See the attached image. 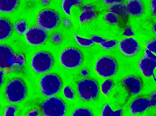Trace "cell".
<instances>
[{"instance_id":"cell-1","label":"cell","mask_w":156,"mask_h":116,"mask_svg":"<svg viewBox=\"0 0 156 116\" xmlns=\"http://www.w3.org/2000/svg\"><path fill=\"white\" fill-rule=\"evenodd\" d=\"M26 86L20 79H15L9 82L5 90L8 100L11 102H17L23 100L27 94Z\"/></svg>"},{"instance_id":"cell-2","label":"cell","mask_w":156,"mask_h":116,"mask_svg":"<svg viewBox=\"0 0 156 116\" xmlns=\"http://www.w3.org/2000/svg\"><path fill=\"white\" fill-rule=\"evenodd\" d=\"M42 112L44 116H64L66 106L60 99L55 97L45 101L41 105Z\"/></svg>"},{"instance_id":"cell-3","label":"cell","mask_w":156,"mask_h":116,"mask_svg":"<svg viewBox=\"0 0 156 116\" xmlns=\"http://www.w3.org/2000/svg\"><path fill=\"white\" fill-rule=\"evenodd\" d=\"M77 91L82 99L90 101L97 98L99 88L98 85L94 81L84 79L78 83Z\"/></svg>"},{"instance_id":"cell-4","label":"cell","mask_w":156,"mask_h":116,"mask_svg":"<svg viewBox=\"0 0 156 116\" xmlns=\"http://www.w3.org/2000/svg\"><path fill=\"white\" fill-rule=\"evenodd\" d=\"M40 85L43 94L47 96H51L59 91L62 86V82L57 75L53 74H48L42 77Z\"/></svg>"},{"instance_id":"cell-5","label":"cell","mask_w":156,"mask_h":116,"mask_svg":"<svg viewBox=\"0 0 156 116\" xmlns=\"http://www.w3.org/2000/svg\"><path fill=\"white\" fill-rule=\"evenodd\" d=\"M23 58L20 56L15 54L8 46L1 45L0 46V66L2 68H12L15 65L22 64Z\"/></svg>"},{"instance_id":"cell-6","label":"cell","mask_w":156,"mask_h":116,"mask_svg":"<svg viewBox=\"0 0 156 116\" xmlns=\"http://www.w3.org/2000/svg\"><path fill=\"white\" fill-rule=\"evenodd\" d=\"M60 59L63 66L67 68H73L80 65L82 61V56L77 49L69 48L61 53Z\"/></svg>"},{"instance_id":"cell-7","label":"cell","mask_w":156,"mask_h":116,"mask_svg":"<svg viewBox=\"0 0 156 116\" xmlns=\"http://www.w3.org/2000/svg\"><path fill=\"white\" fill-rule=\"evenodd\" d=\"M95 69L100 76L104 78H107L115 74L117 69V65L113 59L105 56L97 61Z\"/></svg>"},{"instance_id":"cell-8","label":"cell","mask_w":156,"mask_h":116,"mask_svg":"<svg viewBox=\"0 0 156 116\" xmlns=\"http://www.w3.org/2000/svg\"><path fill=\"white\" fill-rule=\"evenodd\" d=\"M53 62L51 55L48 53L41 51L36 53L31 61V66L37 73H43L51 68Z\"/></svg>"},{"instance_id":"cell-9","label":"cell","mask_w":156,"mask_h":116,"mask_svg":"<svg viewBox=\"0 0 156 116\" xmlns=\"http://www.w3.org/2000/svg\"><path fill=\"white\" fill-rule=\"evenodd\" d=\"M138 67L145 76L150 77L152 76L156 81L154 74V69L156 67V55L147 48L145 49L143 57L139 62Z\"/></svg>"},{"instance_id":"cell-10","label":"cell","mask_w":156,"mask_h":116,"mask_svg":"<svg viewBox=\"0 0 156 116\" xmlns=\"http://www.w3.org/2000/svg\"><path fill=\"white\" fill-rule=\"evenodd\" d=\"M60 20V16L57 12L50 10H45L38 14L37 22L39 26L47 30L55 28Z\"/></svg>"},{"instance_id":"cell-11","label":"cell","mask_w":156,"mask_h":116,"mask_svg":"<svg viewBox=\"0 0 156 116\" xmlns=\"http://www.w3.org/2000/svg\"><path fill=\"white\" fill-rule=\"evenodd\" d=\"M27 42L33 45H37L46 40L47 35L45 30L40 26H34L28 29L25 33Z\"/></svg>"},{"instance_id":"cell-12","label":"cell","mask_w":156,"mask_h":116,"mask_svg":"<svg viewBox=\"0 0 156 116\" xmlns=\"http://www.w3.org/2000/svg\"><path fill=\"white\" fill-rule=\"evenodd\" d=\"M119 46L121 52L129 56H133L136 54L140 48L137 41L133 38L122 40L120 42Z\"/></svg>"},{"instance_id":"cell-13","label":"cell","mask_w":156,"mask_h":116,"mask_svg":"<svg viewBox=\"0 0 156 116\" xmlns=\"http://www.w3.org/2000/svg\"><path fill=\"white\" fill-rule=\"evenodd\" d=\"M122 83L130 94L135 95L141 91L142 85L140 79L133 76H128L122 80Z\"/></svg>"},{"instance_id":"cell-14","label":"cell","mask_w":156,"mask_h":116,"mask_svg":"<svg viewBox=\"0 0 156 116\" xmlns=\"http://www.w3.org/2000/svg\"><path fill=\"white\" fill-rule=\"evenodd\" d=\"M150 100L144 97L137 98L134 100L131 104L130 110L133 115L142 113L148 108L150 107Z\"/></svg>"},{"instance_id":"cell-15","label":"cell","mask_w":156,"mask_h":116,"mask_svg":"<svg viewBox=\"0 0 156 116\" xmlns=\"http://www.w3.org/2000/svg\"><path fill=\"white\" fill-rule=\"evenodd\" d=\"M125 6L128 13L131 15L138 16L144 12L143 4L140 0H129Z\"/></svg>"},{"instance_id":"cell-16","label":"cell","mask_w":156,"mask_h":116,"mask_svg":"<svg viewBox=\"0 0 156 116\" xmlns=\"http://www.w3.org/2000/svg\"><path fill=\"white\" fill-rule=\"evenodd\" d=\"M93 7L89 5H85L83 8V11L79 17L80 22L83 24L95 18L96 15L93 11Z\"/></svg>"},{"instance_id":"cell-17","label":"cell","mask_w":156,"mask_h":116,"mask_svg":"<svg viewBox=\"0 0 156 116\" xmlns=\"http://www.w3.org/2000/svg\"><path fill=\"white\" fill-rule=\"evenodd\" d=\"M10 24L4 18L0 19V40H3L8 38L12 31Z\"/></svg>"},{"instance_id":"cell-18","label":"cell","mask_w":156,"mask_h":116,"mask_svg":"<svg viewBox=\"0 0 156 116\" xmlns=\"http://www.w3.org/2000/svg\"><path fill=\"white\" fill-rule=\"evenodd\" d=\"M18 0H0V11L9 13L13 11L16 7Z\"/></svg>"},{"instance_id":"cell-19","label":"cell","mask_w":156,"mask_h":116,"mask_svg":"<svg viewBox=\"0 0 156 116\" xmlns=\"http://www.w3.org/2000/svg\"><path fill=\"white\" fill-rule=\"evenodd\" d=\"M108 12L122 16L127 15L128 12L125 5L121 3L112 5L108 9Z\"/></svg>"},{"instance_id":"cell-20","label":"cell","mask_w":156,"mask_h":116,"mask_svg":"<svg viewBox=\"0 0 156 116\" xmlns=\"http://www.w3.org/2000/svg\"><path fill=\"white\" fill-rule=\"evenodd\" d=\"M82 2L81 0H62V7L64 12L67 15H70V9L73 5H80Z\"/></svg>"},{"instance_id":"cell-21","label":"cell","mask_w":156,"mask_h":116,"mask_svg":"<svg viewBox=\"0 0 156 116\" xmlns=\"http://www.w3.org/2000/svg\"><path fill=\"white\" fill-rule=\"evenodd\" d=\"M122 112V110L121 108L115 111H113L109 105L107 104L104 106L101 114V116H120Z\"/></svg>"},{"instance_id":"cell-22","label":"cell","mask_w":156,"mask_h":116,"mask_svg":"<svg viewBox=\"0 0 156 116\" xmlns=\"http://www.w3.org/2000/svg\"><path fill=\"white\" fill-rule=\"evenodd\" d=\"M72 116H93L92 112L89 109L83 108L76 109L73 113Z\"/></svg>"},{"instance_id":"cell-23","label":"cell","mask_w":156,"mask_h":116,"mask_svg":"<svg viewBox=\"0 0 156 116\" xmlns=\"http://www.w3.org/2000/svg\"><path fill=\"white\" fill-rule=\"evenodd\" d=\"M113 86V83L112 80L110 79L106 80L101 85V89L102 93L105 95H107Z\"/></svg>"},{"instance_id":"cell-24","label":"cell","mask_w":156,"mask_h":116,"mask_svg":"<svg viewBox=\"0 0 156 116\" xmlns=\"http://www.w3.org/2000/svg\"><path fill=\"white\" fill-rule=\"evenodd\" d=\"M14 27L17 32L20 35H23L27 30V24L24 20H21L15 24Z\"/></svg>"},{"instance_id":"cell-25","label":"cell","mask_w":156,"mask_h":116,"mask_svg":"<svg viewBox=\"0 0 156 116\" xmlns=\"http://www.w3.org/2000/svg\"><path fill=\"white\" fill-rule=\"evenodd\" d=\"M75 39L77 43L83 46H89L94 44V42L91 39L81 38L76 34L75 35Z\"/></svg>"},{"instance_id":"cell-26","label":"cell","mask_w":156,"mask_h":116,"mask_svg":"<svg viewBox=\"0 0 156 116\" xmlns=\"http://www.w3.org/2000/svg\"><path fill=\"white\" fill-rule=\"evenodd\" d=\"M105 19L107 22L112 24H115L118 22V18L116 15L111 12L105 15Z\"/></svg>"},{"instance_id":"cell-27","label":"cell","mask_w":156,"mask_h":116,"mask_svg":"<svg viewBox=\"0 0 156 116\" xmlns=\"http://www.w3.org/2000/svg\"><path fill=\"white\" fill-rule=\"evenodd\" d=\"M117 44L116 40H112L108 41H107L105 42L101 43V46L104 48L109 49L115 47Z\"/></svg>"},{"instance_id":"cell-28","label":"cell","mask_w":156,"mask_h":116,"mask_svg":"<svg viewBox=\"0 0 156 116\" xmlns=\"http://www.w3.org/2000/svg\"><path fill=\"white\" fill-rule=\"evenodd\" d=\"M17 108L15 106L10 105L7 107L5 109L4 116H15V113Z\"/></svg>"},{"instance_id":"cell-29","label":"cell","mask_w":156,"mask_h":116,"mask_svg":"<svg viewBox=\"0 0 156 116\" xmlns=\"http://www.w3.org/2000/svg\"><path fill=\"white\" fill-rule=\"evenodd\" d=\"M146 46L148 50L156 54V38L148 42Z\"/></svg>"},{"instance_id":"cell-30","label":"cell","mask_w":156,"mask_h":116,"mask_svg":"<svg viewBox=\"0 0 156 116\" xmlns=\"http://www.w3.org/2000/svg\"><path fill=\"white\" fill-rule=\"evenodd\" d=\"M63 93L64 96L67 98L71 100L74 98V93L69 86H67L65 87Z\"/></svg>"},{"instance_id":"cell-31","label":"cell","mask_w":156,"mask_h":116,"mask_svg":"<svg viewBox=\"0 0 156 116\" xmlns=\"http://www.w3.org/2000/svg\"><path fill=\"white\" fill-rule=\"evenodd\" d=\"M91 39L94 42L100 44L107 41V39L98 35H94Z\"/></svg>"},{"instance_id":"cell-32","label":"cell","mask_w":156,"mask_h":116,"mask_svg":"<svg viewBox=\"0 0 156 116\" xmlns=\"http://www.w3.org/2000/svg\"><path fill=\"white\" fill-rule=\"evenodd\" d=\"M150 107L156 105V91L152 93L150 96Z\"/></svg>"},{"instance_id":"cell-33","label":"cell","mask_w":156,"mask_h":116,"mask_svg":"<svg viewBox=\"0 0 156 116\" xmlns=\"http://www.w3.org/2000/svg\"><path fill=\"white\" fill-rule=\"evenodd\" d=\"M123 35L126 36H134L135 33L131 28L129 27H127L123 32Z\"/></svg>"},{"instance_id":"cell-34","label":"cell","mask_w":156,"mask_h":116,"mask_svg":"<svg viewBox=\"0 0 156 116\" xmlns=\"http://www.w3.org/2000/svg\"><path fill=\"white\" fill-rule=\"evenodd\" d=\"M104 2L108 5H113L121 3L123 0H103Z\"/></svg>"},{"instance_id":"cell-35","label":"cell","mask_w":156,"mask_h":116,"mask_svg":"<svg viewBox=\"0 0 156 116\" xmlns=\"http://www.w3.org/2000/svg\"><path fill=\"white\" fill-rule=\"evenodd\" d=\"M151 6L152 13L156 15V0H151Z\"/></svg>"},{"instance_id":"cell-36","label":"cell","mask_w":156,"mask_h":116,"mask_svg":"<svg viewBox=\"0 0 156 116\" xmlns=\"http://www.w3.org/2000/svg\"><path fill=\"white\" fill-rule=\"evenodd\" d=\"M38 114V111L36 110H34L29 112L28 114V116H37Z\"/></svg>"},{"instance_id":"cell-37","label":"cell","mask_w":156,"mask_h":116,"mask_svg":"<svg viewBox=\"0 0 156 116\" xmlns=\"http://www.w3.org/2000/svg\"><path fill=\"white\" fill-rule=\"evenodd\" d=\"M153 29L156 34V23H155L153 26Z\"/></svg>"}]
</instances>
